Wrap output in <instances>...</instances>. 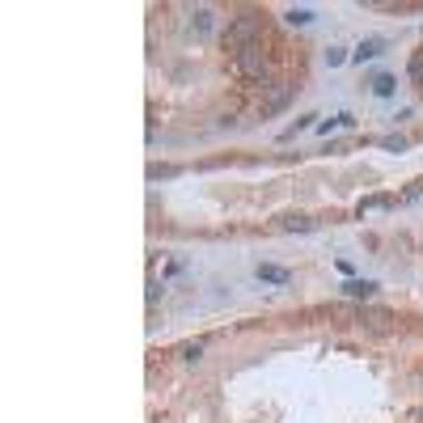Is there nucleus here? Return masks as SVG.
<instances>
[{"label":"nucleus","mask_w":423,"mask_h":423,"mask_svg":"<svg viewBox=\"0 0 423 423\" xmlns=\"http://www.w3.org/2000/svg\"><path fill=\"white\" fill-rule=\"evenodd\" d=\"M292 93H296V85H284V89H280V93H276V97H271V102L263 106V114H280V110L292 102Z\"/></svg>","instance_id":"nucleus-7"},{"label":"nucleus","mask_w":423,"mask_h":423,"mask_svg":"<svg viewBox=\"0 0 423 423\" xmlns=\"http://www.w3.org/2000/svg\"><path fill=\"white\" fill-rule=\"evenodd\" d=\"M381 47H385L381 38H364V43L356 47V56H352V60H356V64H364V60H377V56H381Z\"/></svg>","instance_id":"nucleus-6"},{"label":"nucleus","mask_w":423,"mask_h":423,"mask_svg":"<svg viewBox=\"0 0 423 423\" xmlns=\"http://www.w3.org/2000/svg\"><path fill=\"white\" fill-rule=\"evenodd\" d=\"M372 93L389 97V93H394V77H377V81H372Z\"/></svg>","instance_id":"nucleus-10"},{"label":"nucleus","mask_w":423,"mask_h":423,"mask_svg":"<svg viewBox=\"0 0 423 423\" xmlns=\"http://www.w3.org/2000/svg\"><path fill=\"white\" fill-rule=\"evenodd\" d=\"M288 21H292V26H309V21H313V9H292Z\"/></svg>","instance_id":"nucleus-9"},{"label":"nucleus","mask_w":423,"mask_h":423,"mask_svg":"<svg viewBox=\"0 0 423 423\" xmlns=\"http://www.w3.org/2000/svg\"><path fill=\"white\" fill-rule=\"evenodd\" d=\"M258 280H263V284H288L292 271H288V267H276V263H258Z\"/></svg>","instance_id":"nucleus-3"},{"label":"nucleus","mask_w":423,"mask_h":423,"mask_svg":"<svg viewBox=\"0 0 423 423\" xmlns=\"http://www.w3.org/2000/svg\"><path fill=\"white\" fill-rule=\"evenodd\" d=\"M381 144H385V148H394V153H402V148H407V140H402V136H385Z\"/></svg>","instance_id":"nucleus-11"},{"label":"nucleus","mask_w":423,"mask_h":423,"mask_svg":"<svg viewBox=\"0 0 423 423\" xmlns=\"http://www.w3.org/2000/svg\"><path fill=\"white\" fill-rule=\"evenodd\" d=\"M394 204H398L394 195H372V199H364V204H360V212H372V208H394Z\"/></svg>","instance_id":"nucleus-8"},{"label":"nucleus","mask_w":423,"mask_h":423,"mask_svg":"<svg viewBox=\"0 0 423 423\" xmlns=\"http://www.w3.org/2000/svg\"><path fill=\"white\" fill-rule=\"evenodd\" d=\"M233 68H237L241 81H267V72H271V64H267V56H263L258 43L245 47V51H237V56H233Z\"/></svg>","instance_id":"nucleus-2"},{"label":"nucleus","mask_w":423,"mask_h":423,"mask_svg":"<svg viewBox=\"0 0 423 423\" xmlns=\"http://www.w3.org/2000/svg\"><path fill=\"white\" fill-rule=\"evenodd\" d=\"M343 60H347V56H343V51H339V47H330V51H326V64H330V68H339V64H343Z\"/></svg>","instance_id":"nucleus-12"},{"label":"nucleus","mask_w":423,"mask_h":423,"mask_svg":"<svg viewBox=\"0 0 423 423\" xmlns=\"http://www.w3.org/2000/svg\"><path fill=\"white\" fill-rule=\"evenodd\" d=\"M343 292L352 296V301H368V296H377V284H372V280H347Z\"/></svg>","instance_id":"nucleus-4"},{"label":"nucleus","mask_w":423,"mask_h":423,"mask_svg":"<svg viewBox=\"0 0 423 423\" xmlns=\"http://www.w3.org/2000/svg\"><path fill=\"white\" fill-rule=\"evenodd\" d=\"M280 225H284L288 233H313V229H317V220H313V216H284Z\"/></svg>","instance_id":"nucleus-5"},{"label":"nucleus","mask_w":423,"mask_h":423,"mask_svg":"<svg viewBox=\"0 0 423 423\" xmlns=\"http://www.w3.org/2000/svg\"><path fill=\"white\" fill-rule=\"evenodd\" d=\"M258 34H263V21L254 17V13H245V17H237V21H229V30L220 34V43H225V51H245V47H254L258 43Z\"/></svg>","instance_id":"nucleus-1"}]
</instances>
